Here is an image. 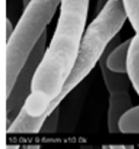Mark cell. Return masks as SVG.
Instances as JSON below:
<instances>
[{
  "label": "cell",
  "instance_id": "obj_4",
  "mask_svg": "<svg viewBox=\"0 0 139 149\" xmlns=\"http://www.w3.org/2000/svg\"><path fill=\"white\" fill-rule=\"evenodd\" d=\"M85 88L80 86L75 92L69 93V98L62 107H60V120L58 131L70 133L75 130L78 118L82 110L85 99Z\"/></svg>",
  "mask_w": 139,
  "mask_h": 149
},
{
  "label": "cell",
  "instance_id": "obj_15",
  "mask_svg": "<svg viewBox=\"0 0 139 149\" xmlns=\"http://www.w3.org/2000/svg\"><path fill=\"white\" fill-rule=\"evenodd\" d=\"M80 149H94V147H92V145H81Z\"/></svg>",
  "mask_w": 139,
  "mask_h": 149
},
{
  "label": "cell",
  "instance_id": "obj_18",
  "mask_svg": "<svg viewBox=\"0 0 139 149\" xmlns=\"http://www.w3.org/2000/svg\"><path fill=\"white\" fill-rule=\"evenodd\" d=\"M125 149H134V146L133 145H127V146H125Z\"/></svg>",
  "mask_w": 139,
  "mask_h": 149
},
{
  "label": "cell",
  "instance_id": "obj_10",
  "mask_svg": "<svg viewBox=\"0 0 139 149\" xmlns=\"http://www.w3.org/2000/svg\"><path fill=\"white\" fill-rule=\"evenodd\" d=\"M60 120V106L57 107L47 118L43 124L41 129V133H55L59 128Z\"/></svg>",
  "mask_w": 139,
  "mask_h": 149
},
{
  "label": "cell",
  "instance_id": "obj_8",
  "mask_svg": "<svg viewBox=\"0 0 139 149\" xmlns=\"http://www.w3.org/2000/svg\"><path fill=\"white\" fill-rule=\"evenodd\" d=\"M119 130L124 134H139V105L123 114L119 120Z\"/></svg>",
  "mask_w": 139,
  "mask_h": 149
},
{
  "label": "cell",
  "instance_id": "obj_3",
  "mask_svg": "<svg viewBox=\"0 0 139 149\" xmlns=\"http://www.w3.org/2000/svg\"><path fill=\"white\" fill-rule=\"evenodd\" d=\"M47 42V31L43 34L41 39L36 44L35 48L31 52L29 58L25 62L23 68L17 76L15 83L13 85L10 95L6 97V126L7 128L14 122L25 105V102L29 99L32 93L34 78L36 72L43 59Z\"/></svg>",
  "mask_w": 139,
  "mask_h": 149
},
{
  "label": "cell",
  "instance_id": "obj_11",
  "mask_svg": "<svg viewBox=\"0 0 139 149\" xmlns=\"http://www.w3.org/2000/svg\"><path fill=\"white\" fill-rule=\"evenodd\" d=\"M109 1H110V0H96V10H94V15H96V17L103 10V8L106 6Z\"/></svg>",
  "mask_w": 139,
  "mask_h": 149
},
{
  "label": "cell",
  "instance_id": "obj_19",
  "mask_svg": "<svg viewBox=\"0 0 139 149\" xmlns=\"http://www.w3.org/2000/svg\"><path fill=\"white\" fill-rule=\"evenodd\" d=\"M102 149H111V146H108V145H103Z\"/></svg>",
  "mask_w": 139,
  "mask_h": 149
},
{
  "label": "cell",
  "instance_id": "obj_6",
  "mask_svg": "<svg viewBox=\"0 0 139 149\" xmlns=\"http://www.w3.org/2000/svg\"><path fill=\"white\" fill-rule=\"evenodd\" d=\"M131 39L120 43L110 52L107 59L109 70L119 74H127V60Z\"/></svg>",
  "mask_w": 139,
  "mask_h": 149
},
{
  "label": "cell",
  "instance_id": "obj_17",
  "mask_svg": "<svg viewBox=\"0 0 139 149\" xmlns=\"http://www.w3.org/2000/svg\"><path fill=\"white\" fill-rule=\"evenodd\" d=\"M31 1V0H23V7H25L28 4H29V2Z\"/></svg>",
  "mask_w": 139,
  "mask_h": 149
},
{
  "label": "cell",
  "instance_id": "obj_1",
  "mask_svg": "<svg viewBox=\"0 0 139 149\" xmlns=\"http://www.w3.org/2000/svg\"><path fill=\"white\" fill-rule=\"evenodd\" d=\"M89 0H61L57 27L36 72L32 93L7 134H37L71 74L82 44Z\"/></svg>",
  "mask_w": 139,
  "mask_h": 149
},
{
  "label": "cell",
  "instance_id": "obj_2",
  "mask_svg": "<svg viewBox=\"0 0 139 149\" xmlns=\"http://www.w3.org/2000/svg\"><path fill=\"white\" fill-rule=\"evenodd\" d=\"M61 0H31L7 41L5 51L6 97L10 95L19 72L54 17Z\"/></svg>",
  "mask_w": 139,
  "mask_h": 149
},
{
  "label": "cell",
  "instance_id": "obj_13",
  "mask_svg": "<svg viewBox=\"0 0 139 149\" xmlns=\"http://www.w3.org/2000/svg\"><path fill=\"white\" fill-rule=\"evenodd\" d=\"M111 149H125L123 145H111Z\"/></svg>",
  "mask_w": 139,
  "mask_h": 149
},
{
  "label": "cell",
  "instance_id": "obj_7",
  "mask_svg": "<svg viewBox=\"0 0 139 149\" xmlns=\"http://www.w3.org/2000/svg\"><path fill=\"white\" fill-rule=\"evenodd\" d=\"M127 74L139 95V34L131 39L127 60Z\"/></svg>",
  "mask_w": 139,
  "mask_h": 149
},
{
  "label": "cell",
  "instance_id": "obj_12",
  "mask_svg": "<svg viewBox=\"0 0 139 149\" xmlns=\"http://www.w3.org/2000/svg\"><path fill=\"white\" fill-rule=\"evenodd\" d=\"M13 31H14V29L12 28V25H11L10 21H9L8 19H6V40L8 41L9 38L11 37V35H12Z\"/></svg>",
  "mask_w": 139,
  "mask_h": 149
},
{
  "label": "cell",
  "instance_id": "obj_14",
  "mask_svg": "<svg viewBox=\"0 0 139 149\" xmlns=\"http://www.w3.org/2000/svg\"><path fill=\"white\" fill-rule=\"evenodd\" d=\"M25 149H40L39 145H30V146H25Z\"/></svg>",
  "mask_w": 139,
  "mask_h": 149
},
{
  "label": "cell",
  "instance_id": "obj_16",
  "mask_svg": "<svg viewBox=\"0 0 139 149\" xmlns=\"http://www.w3.org/2000/svg\"><path fill=\"white\" fill-rule=\"evenodd\" d=\"M6 149H19V145H7Z\"/></svg>",
  "mask_w": 139,
  "mask_h": 149
},
{
  "label": "cell",
  "instance_id": "obj_5",
  "mask_svg": "<svg viewBox=\"0 0 139 149\" xmlns=\"http://www.w3.org/2000/svg\"><path fill=\"white\" fill-rule=\"evenodd\" d=\"M132 107L129 92L110 94L108 109V130L110 133H119V120L125 112Z\"/></svg>",
  "mask_w": 139,
  "mask_h": 149
},
{
  "label": "cell",
  "instance_id": "obj_9",
  "mask_svg": "<svg viewBox=\"0 0 139 149\" xmlns=\"http://www.w3.org/2000/svg\"><path fill=\"white\" fill-rule=\"evenodd\" d=\"M127 17L136 34H139V0H122Z\"/></svg>",
  "mask_w": 139,
  "mask_h": 149
}]
</instances>
